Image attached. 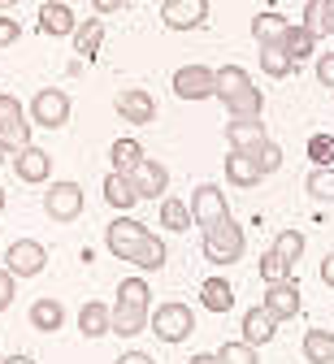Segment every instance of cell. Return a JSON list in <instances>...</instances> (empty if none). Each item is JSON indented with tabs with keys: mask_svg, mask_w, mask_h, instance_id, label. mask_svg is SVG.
Segmentation results:
<instances>
[{
	"mask_svg": "<svg viewBox=\"0 0 334 364\" xmlns=\"http://www.w3.org/2000/svg\"><path fill=\"white\" fill-rule=\"evenodd\" d=\"M244 225H239L234 217H221L213 225H204V260L209 264H234V260H244Z\"/></svg>",
	"mask_w": 334,
	"mask_h": 364,
	"instance_id": "cell-1",
	"label": "cell"
},
{
	"mask_svg": "<svg viewBox=\"0 0 334 364\" xmlns=\"http://www.w3.org/2000/svg\"><path fill=\"white\" fill-rule=\"evenodd\" d=\"M148 326L161 343H187L191 334H196V312H191L187 304L169 299V304H157V312H148Z\"/></svg>",
	"mask_w": 334,
	"mask_h": 364,
	"instance_id": "cell-2",
	"label": "cell"
},
{
	"mask_svg": "<svg viewBox=\"0 0 334 364\" xmlns=\"http://www.w3.org/2000/svg\"><path fill=\"white\" fill-rule=\"evenodd\" d=\"M70 122V96L61 87H43L35 91L31 100V126H43V130H61Z\"/></svg>",
	"mask_w": 334,
	"mask_h": 364,
	"instance_id": "cell-3",
	"label": "cell"
},
{
	"mask_svg": "<svg viewBox=\"0 0 334 364\" xmlns=\"http://www.w3.org/2000/svg\"><path fill=\"white\" fill-rule=\"evenodd\" d=\"M43 213L53 217L57 225H70L83 217V187L78 182H53V187L43 191Z\"/></svg>",
	"mask_w": 334,
	"mask_h": 364,
	"instance_id": "cell-4",
	"label": "cell"
},
{
	"mask_svg": "<svg viewBox=\"0 0 334 364\" xmlns=\"http://www.w3.org/2000/svg\"><path fill=\"white\" fill-rule=\"evenodd\" d=\"M5 269L14 273V278H39V273L48 269V247L39 239H18L5 252Z\"/></svg>",
	"mask_w": 334,
	"mask_h": 364,
	"instance_id": "cell-5",
	"label": "cell"
},
{
	"mask_svg": "<svg viewBox=\"0 0 334 364\" xmlns=\"http://www.w3.org/2000/svg\"><path fill=\"white\" fill-rule=\"evenodd\" d=\"M143 235H148V225L122 213L118 221H109V230H105V247H109L118 260H130V256H135V247L143 243Z\"/></svg>",
	"mask_w": 334,
	"mask_h": 364,
	"instance_id": "cell-6",
	"label": "cell"
},
{
	"mask_svg": "<svg viewBox=\"0 0 334 364\" xmlns=\"http://www.w3.org/2000/svg\"><path fill=\"white\" fill-rule=\"evenodd\" d=\"M148 304H135V299H118L113 308H109V334H118V338H135V334H143L148 330Z\"/></svg>",
	"mask_w": 334,
	"mask_h": 364,
	"instance_id": "cell-7",
	"label": "cell"
},
{
	"mask_svg": "<svg viewBox=\"0 0 334 364\" xmlns=\"http://www.w3.org/2000/svg\"><path fill=\"white\" fill-rule=\"evenodd\" d=\"M261 308H265L269 316H278V321H291V316H300V308H304V299H300V282H296V278H286V282H269V291H265Z\"/></svg>",
	"mask_w": 334,
	"mask_h": 364,
	"instance_id": "cell-8",
	"label": "cell"
},
{
	"mask_svg": "<svg viewBox=\"0 0 334 364\" xmlns=\"http://www.w3.org/2000/svg\"><path fill=\"white\" fill-rule=\"evenodd\" d=\"M161 22L169 31H196L209 22V0H165L161 5Z\"/></svg>",
	"mask_w": 334,
	"mask_h": 364,
	"instance_id": "cell-9",
	"label": "cell"
},
{
	"mask_svg": "<svg viewBox=\"0 0 334 364\" xmlns=\"http://www.w3.org/2000/svg\"><path fill=\"white\" fill-rule=\"evenodd\" d=\"M113 109H118L122 122H130V126H152V122H157V100H152L143 87H126V91H118Z\"/></svg>",
	"mask_w": 334,
	"mask_h": 364,
	"instance_id": "cell-10",
	"label": "cell"
},
{
	"mask_svg": "<svg viewBox=\"0 0 334 364\" xmlns=\"http://www.w3.org/2000/svg\"><path fill=\"white\" fill-rule=\"evenodd\" d=\"M191 221L196 225H213V221H221V217H230V208H226V191L221 187H213V182H204V187H196V196H191Z\"/></svg>",
	"mask_w": 334,
	"mask_h": 364,
	"instance_id": "cell-11",
	"label": "cell"
},
{
	"mask_svg": "<svg viewBox=\"0 0 334 364\" xmlns=\"http://www.w3.org/2000/svg\"><path fill=\"white\" fill-rule=\"evenodd\" d=\"M174 96L178 100H209L213 96V70L209 65H182V70H174Z\"/></svg>",
	"mask_w": 334,
	"mask_h": 364,
	"instance_id": "cell-12",
	"label": "cell"
},
{
	"mask_svg": "<svg viewBox=\"0 0 334 364\" xmlns=\"http://www.w3.org/2000/svg\"><path fill=\"white\" fill-rule=\"evenodd\" d=\"M14 173H18V182H31V187H39V182L53 178V152H43V148L26 144V148L14 156Z\"/></svg>",
	"mask_w": 334,
	"mask_h": 364,
	"instance_id": "cell-13",
	"label": "cell"
},
{
	"mask_svg": "<svg viewBox=\"0 0 334 364\" xmlns=\"http://www.w3.org/2000/svg\"><path fill=\"white\" fill-rule=\"evenodd\" d=\"M130 182H135L139 200H157V196L169 191V169H165L161 161H148V156H143V161L130 169Z\"/></svg>",
	"mask_w": 334,
	"mask_h": 364,
	"instance_id": "cell-14",
	"label": "cell"
},
{
	"mask_svg": "<svg viewBox=\"0 0 334 364\" xmlns=\"http://www.w3.org/2000/svg\"><path fill=\"white\" fill-rule=\"evenodd\" d=\"M265 139H269V130H265L261 117H230V122H226V144H230V148L252 152V148L265 144Z\"/></svg>",
	"mask_w": 334,
	"mask_h": 364,
	"instance_id": "cell-15",
	"label": "cell"
},
{
	"mask_svg": "<svg viewBox=\"0 0 334 364\" xmlns=\"http://www.w3.org/2000/svg\"><path fill=\"white\" fill-rule=\"evenodd\" d=\"M74 26H78V18H74L70 5H61V0H48V5L39 9V31L43 35L66 39V35H74Z\"/></svg>",
	"mask_w": 334,
	"mask_h": 364,
	"instance_id": "cell-16",
	"label": "cell"
},
{
	"mask_svg": "<svg viewBox=\"0 0 334 364\" xmlns=\"http://www.w3.org/2000/svg\"><path fill=\"white\" fill-rule=\"evenodd\" d=\"M226 178L234 182V187H256L265 173H261V165H256V156H252V152L230 148V156H226Z\"/></svg>",
	"mask_w": 334,
	"mask_h": 364,
	"instance_id": "cell-17",
	"label": "cell"
},
{
	"mask_svg": "<svg viewBox=\"0 0 334 364\" xmlns=\"http://www.w3.org/2000/svg\"><path fill=\"white\" fill-rule=\"evenodd\" d=\"M100 48H105V22H100V18L78 22V26H74V53H78L83 61H95V57H100Z\"/></svg>",
	"mask_w": 334,
	"mask_h": 364,
	"instance_id": "cell-18",
	"label": "cell"
},
{
	"mask_svg": "<svg viewBox=\"0 0 334 364\" xmlns=\"http://www.w3.org/2000/svg\"><path fill=\"white\" fill-rule=\"evenodd\" d=\"M105 200L118 208V213H130L135 204H139V191H135V182H130V173H122V169H113L109 178H105Z\"/></svg>",
	"mask_w": 334,
	"mask_h": 364,
	"instance_id": "cell-19",
	"label": "cell"
},
{
	"mask_svg": "<svg viewBox=\"0 0 334 364\" xmlns=\"http://www.w3.org/2000/svg\"><path fill=\"white\" fill-rule=\"evenodd\" d=\"M66 326V308L57 304V299H35L31 304V330H39V334H57Z\"/></svg>",
	"mask_w": 334,
	"mask_h": 364,
	"instance_id": "cell-20",
	"label": "cell"
},
{
	"mask_svg": "<svg viewBox=\"0 0 334 364\" xmlns=\"http://www.w3.org/2000/svg\"><path fill=\"white\" fill-rule=\"evenodd\" d=\"M282 48L291 53V61L300 65V61H308V57L317 53V35H313V31H308L304 22H296V26L286 22V31H282Z\"/></svg>",
	"mask_w": 334,
	"mask_h": 364,
	"instance_id": "cell-21",
	"label": "cell"
},
{
	"mask_svg": "<svg viewBox=\"0 0 334 364\" xmlns=\"http://www.w3.org/2000/svg\"><path fill=\"white\" fill-rule=\"evenodd\" d=\"M273 334H278V316H269L265 308H248V312H244V343L261 347V343H269Z\"/></svg>",
	"mask_w": 334,
	"mask_h": 364,
	"instance_id": "cell-22",
	"label": "cell"
},
{
	"mask_svg": "<svg viewBox=\"0 0 334 364\" xmlns=\"http://www.w3.org/2000/svg\"><path fill=\"white\" fill-rule=\"evenodd\" d=\"M244 87H252V74H248L244 65H221V70H213V96H217V100L239 96Z\"/></svg>",
	"mask_w": 334,
	"mask_h": 364,
	"instance_id": "cell-23",
	"label": "cell"
},
{
	"mask_svg": "<svg viewBox=\"0 0 334 364\" xmlns=\"http://www.w3.org/2000/svg\"><path fill=\"white\" fill-rule=\"evenodd\" d=\"M78 330H83V338H105L109 334V308L87 299L83 312H78Z\"/></svg>",
	"mask_w": 334,
	"mask_h": 364,
	"instance_id": "cell-24",
	"label": "cell"
},
{
	"mask_svg": "<svg viewBox=\"0 0 334 364\" xmlns=\"http://www.w3.org/2000/svg\"><path fill=\"white\" fill-rule=\"evenodd\" d=\"M26 144H31V122H26V113L0 126V152H5V156H18Z\"/></svg>",
	"mask_w": 334,
	"mask_h": 364,
	"instance_id": "cell-25",
	"label": "cell"
},
{
	"mask_svg": "<svg viewBox=\"0 0 334 364\" xmlns=\"http://www.w3.org/2000/svg\"><path fill=\"white\" fill-rule=\"evenodd\" d=\"M200 304H204L209 312H230V308H234V291H230V282H226V278H209V282H200Z\"/></svg>",
	"mask_w": 334,
	"mask_h": 364,
	"instance_id": "cell-26",
	"label": "cell"
},
{
	"mask_svg": "<svg viewBox=\"0 0 334 364\" xmlns=\"http://www.w3.org/2000/svg\"><path fill=\"white\" fill-rule=\"evenodd\" d=\"M226 105V113L230 117H261L265 113V96H261V87H244L239 96H230V100H221Z\"/></svg>",
	"mask_w": 334,
	"mask_h": 364,
	"instance_id": "cell-27",
	"label": "cell"
},
{
	"mask_svg": "<svg viewBox=\"0 0 334 364\" xmlns=\"http://www.w3.org/2000/svg\"><path fill=\"white\" fill-rule=\"evenodd\" d=\"M261 70H265L269 78H286V74L296 70L291 53L282 48V39H278V43H261Z\"/></svg>",
	"mask_w": 334,
	"mask_h": 364,
	"instance_id": "cell-28",
	"label": "cell"
},
{
	"mask_svg": "<svg viewBox=\"0 0 334 364\" xmlns=\"http://www.w3.org/2000/svg\"><path fill=\"white\" fill-rule=\"evenodd\" d=\"M130 264H139L143 273H152V269H165V243L148 230L143 235V243L135 247V256H130Z\"/></svg>",
	"mask_w": 334,
	"mask_h": 364,
	"instance_id": "cell-29",
	"label": "cell"
},
{
	"mask_svg": "<svg viewBox=\"0 0 334 364\" xmlns=\"http://www.w3.org/2000/svg\"><path fill=\"white\" fill-rule=\"evenodd\" d=\"M304 355H308V364H334V334L330 330H308L304 334Z\"/></svg>",
	"mask_w": 334,
	"mask_h": 364,
	"instance_id": "cell-30",
	"label": "cell"
},
{
	"mask_svg": "<svg viewBox=\"0 0 334 364\" xmlns=\"http://www.w3.org/2000/svg\"><path fill=\"white\" fill-rule=\"evenodd\" d=\"M161 225H165V230H174V235L191 230V208L182 200H174V196H161Z\"/></svg>",
	"mask_w": 334,
	"mask_h": 364,
	"instance_id": "cell-31",
	"label": "cell"
},
{
	"mask_svg": "<svg viewBox=\"0 0 334 364\" xmlns=\"http://www.w3.org/2000/svg\"><path fill=\"white\" fill-rule=\"evenodd\" d=\"M308 196L313 200H321V204H334V165H317L313 173H308Z\"/></svg>",
	"mask_w": 334,
	"mask_h": 364,
	"instance_id": "cell-32",
	"label": "cell"
},
{
	"mask_svg": "<svg viewBox=\"0 0 334 364\" xmlns=\"http://www.w3.org/2000/svg\"><path fill=\"white\" fill-rule=\"evenodd\" d=\"M261 278H265V287H269V282H286V278H296V264L282 260V256L269 247V252L261 256Z\"/></svg>",
	"mask_w": 334,
	"mask_h": 364,
	"instance_id": "cell-33",
	"label": "cell"
},
{
	"mask_svg": "<svg viewBox=\"0 0 334 364\" xmlns=\"http://www.w3.org/2000/svg\"><path fill=\"white\" fill-rule=\"evenodd\" d=\"M282 31H286V18H278V14H256L252 18V39L256 43H278Z\"/></svg>",
	"mask_w": 334,
	"mask_h": 364,
	"instance_id": "cell-34",
	"label": "cell"
},
{
	"mask_svg": "<svg viewBox=\"0 0 334 364\" xmlns=\"http://www.w3.org/2000/svg\"><path fill=\"white\" fill-rule=\"evenodd\" d=\"M109 161H113V169L130 173V169L143 161V148H139V139H118V144L109 148Z\"/></svg>",
	"mask_w": 334,
	"mask_h": 364,
	"instance_id": "cell-35",
	"label": "cell"
},
{
	"mask_svg": "<svg viewBox=\"0 0 334 364\" xmlns=\"http://www.w3.org/2000/svg\"><path fill=\"white\" fill-rule=\"evenodd\" d=\"M217 364H261V355H256L252 343H221Z\"/></svg>",
	"mask_w": 334,
	"mask_h": 364,
	"instance_id": "cell-36",
	"label": "cell"
},
{
	"mask_svg": "<svg viewBox=\"0 0 334 364\" xmlns=\"http://www.w3.org/2000/svg\"><path fill=\"white\" fill-rule=\"evenodd\" d=\"M273 252H278L282 260H291V264H296V260L304 256V235H300V230H282V235L273 239Z\"/></svg>",
	"mask_w": 334,
	"mask_h": 364,
	"instance_id": "cell-37",
	"label": "cell"
},
{
	"mask_svg": "<svg viewBox=\"0 0 334 364\" xmlns=\"http://www.w3.org/2000/svg\"><path fill=\"white\" fill-rule=\"evenodd\" d=\"M252 156H256V165H261V173H278V169H282V148H278L273 139H265V144H256V148H252Z\"/></svg>",
	"mask_w": 334,
	"mask_h": 364,
	"instance_id": "cell-38",
	"label": "cell"
},
{
	"mask_svg": "<svg viewBox=\"0 0 334 364\" xmlns=\"http://www.w3.org/2000/svg\"><path fill=\"white\" fill-rule=\"evenodd\" d=\"M308 161L313 165H334V134H313L308 139Z\"/></svg>",
	"mask_w": 334,
	"mask_h": 364,
	"instance_id": "cell-39",
	"label": "cell"
},
{
	"mask_svg": "<svg viewBox=\"0 0 334 364\" xmlns=\"http://www.w3.org/2000/svg\"><path fill=\"white\" fill-rule=\"evenodd\" d=\"M18 39H22L18 18H5V14H0V48H9V43H18Z\"/></svg>",
	"mask_w": 334,
	"mask_h": 364,
	"instance_id": "cell-40",
	"label": "cell"
},
{
	"mask_svg": "<svg viewBox=\"0 0 334 364\" xmlns=\"http://www.w3.org/2000/svg\"><path fill=\"white\" fill-rule=\"evenodd\" d=\"M14 117H22V100H18V96H9V91H0V126L14 122Z\"/></svg>",
	"mask_w": 334,
	"mask_h": 364,
	"instance_id": "cell-41",
	"label": "cell"
},
{
	"mask_svg": "<svg viewBox=\"0 0 334 364\" xmlns=\"http://www.w3.org/2000/svg\"><path fill=\"white\" fill-rule=\"evenodd\" d=\"M317 82L334 91V53H321L317 57Z\"/></svg>",
	"mask_w": 334,
	"mask_h": 364,
	"instance_id": "cell-42",
	"label": "cell"
},
{
	"mask_svg": "<svg viewBox=\"0 0 334 364\" xmlns=\"http://www.w3.org/2000/svg\"><path fill=\"white\" fill-rule=\"evenodd\" d=\"M14 282H18L14 273H9V269H0V312L14 304Z\"/></svg>",
	"mask_w": 334,
	"mask_h": 364,
	"instance_id": "cell-43",
	"label": "cell"
},
{
	"mask_svg": "<svg viewBox=\"0 0 334 364\" xmlns=\"http://www.w3.org/2000/svg\"><path fill=\"white\" fill-rule=\"evenodd\" d=\"M304 26L313 35H321V0H308V5H304Z\"/></svg>",
	"mask_w": 334,
	"mask_h": 364,
	"instance_id": "cell-44",
	"label": "cell"
},
{
	"mask_svg": "<svg viewBox=\"0 0 334 364\" xmlns=\"http://www.w3.org/2000/svg\"><path fill=\"white\" fill-rule=\"evenodd\" d=\"M321 35L334 39V0H321Z\"/></svg>",
	"mask_w": 334,
	"mask_h": 364,
	"instance_id": "cell-45",
	"label": "cell"
},
{
	"mask_svg": "<svg viewBox=\"0 0 334 364\" xmlns=\"http://www.w3.org/2000/svg\"><path fill=\"white\" fill-rule=\"evenodd\" d=\"M91 5H95V14H118L126 0H91Z\"/></svg>",
	"mask_w": 334,
	"mask_h": 364,
	"instance_id": "cell-46",
	"label": "cell"
},
{
	"mask_svg": "<svg viewBox=\"0 0 334 364\" xmlns=\"http://www.w3.org/2000/svg\"><path fill=\"white\" fill-rule=\"evenodd\" d=\"M321 282H325V287H334V252L321 260Z\"/></svg>",
	"mask_w": 334,
	"mask_h": 364,
	"instance_id": "cell-47",
	"label": "cell"
},
{
	"mask_svg": "<svg viewBox=\"0 0 334 364\" xmlns=\"http://www.w3.org/2000/svg\"><path fill=\"white\" fill-rule=\"evenodd\" d=\"M118 364H157V360H152V355H143V351H126Z\"/></svg>",
	"mask_w": 334,
	"mask_h": 364,
	"instance_id": "cell-48",
	"label": "cell"
},
{
	"mask_svg": "<svg viewBox=\"0 0 334 364\" xmlns=\"http://www.w3.org/2000/svg\"><path fill=\"white\" fill-rule=\"evenodd\" d=\"M0 364H35V360H31V355H9V360L0 355Z\"/></svg>",
	"mask_w": 334,
	"mask_h": 364,
	"instance_id": "cell-49",
	"label": "cell"
},
{
	"mask_svg": "<svg viewBox=\"0 0 334 364\" xmlns=\"http://www.w3.org/2000/svg\"><path fill=\"white\" fill-rule=\"evenodd\" d=\"M187 364H217V355H191Z\"/></svg>",
	"mask_w": 334,
	"mask_h": 364,
	"instance_id": "cell-50",
	"label": "cell"
},
{
	"mask_svg": "<svg viewBox=\"0 0 334 364\" xmlns=\"http://www.w3.org/2000/svg\"><path fill=\"white\" fill-rule=\"evenodd\" d=\"M18 5V0H0V14H5V9H14Z\"/></svg>",
	"mask_w": 334,
	"mask_h": 364,
	"instance_id": "cell-51",
	"label": "cell"
},
{
	"mask_svg": "<svg viewBox=\"0 0 334 364\" xmlns=\"http://www.w3.org/2000/svg\"><path fill=\"white\" fill-rule=\"evenodd\" d=\"M0 213H5V191H0Z\"/></svg>",
	"mask_w": 334,
	"mask_h": 364,
	"instance_id": "cell-52",
	"label": "cell"
}]
</instances>
